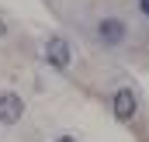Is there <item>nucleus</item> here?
Segmentation results:
<instances>
[{
  "label": "nucleus",
  "instance_id": "nucleus-1",
  "mask_svg": "<svg viewBox=\"0 0 149 142\" xmlns=\"http://www.w3.org/2000/svg\"><path fill=\"white\" fill-rule=\"evenodd\" d=\"M45 59L56 66V70H63V66H70V45H66V38H49L45 42Z\"/></svg>",
  "mask_w": 149,
  "mask_h": 142
},
{
  "label": "nucleus",
  "instance_id": "nucleus-2",
  "mask_svg": "<svg viewBox=\"0 0 149 142\" xmlns=\"http://www.w3.org/2000/svg\"><path fill=\"white\" fill-rule=\"evenodd\" d=\"M97 35L104 45H118L121 38H125V21H118V17H104L101 24H97Z\"/></svg>",
  "mask_w": 149,
  "mask_h": 142
},
{
  "label": "nucleus",
  "instance_id": "nucleus-3",
  "mask_svg": "<svg viewBox=\"0 0 149 142\" xmlns=\"http://www.w3.org/2000/svg\"><path fill=\"white\" fill-rule=\"evenodd\" d=\"M111 104H114V118H118V121H132V114H135V94H132L128 87L114 94Z\"/></svg>",
  "mask_w": 149,
  "mask_h": 142
},
{
  "label": "nucleus",
  "instance_id": "nucleus-4",
  "mask_svg": "<svg viewBox=\"0 0 149 142\" xmlns=\"http://www.w3.org/2000/svg\"><path fill=\"white\" fill-rule=\"evenodd\" d=\"M21 114H24V104H21V97H17V94H0V121L14 125Z\"/></svg>",
  "mask_w": 149,
  "mask_h": 142
},
{
  "label": "nucleus",
  "instance_id": "nucleus-5",
  "mask_svg": "<svg viewBox=\"0 0 149 142\" xmlns=\"http://www.w3.org/2000/svg\"><path fill=\"white\" fill-rule=\"evenodd\" d=\"M139 10H142V14L149 17V0H139Z\"/></svg>",
  "mask_w": 149,
  "mask_h": 142
},
{
  "label": "nucleus",
  "instance_id": "nucleus-6",
  "mask_svg": "<svg viewBox=\"0 0 149 142\" xmlns=\"http://www.w3.org/2000/svg\"><path fill=\"white\" fill-rule=\"evenodd\" d=\"M56 142H73V139H70V135H59V139H56Z\"/></svg>",
  "mask_w": 149,
  "mask_h": 142
}]
</instances>
